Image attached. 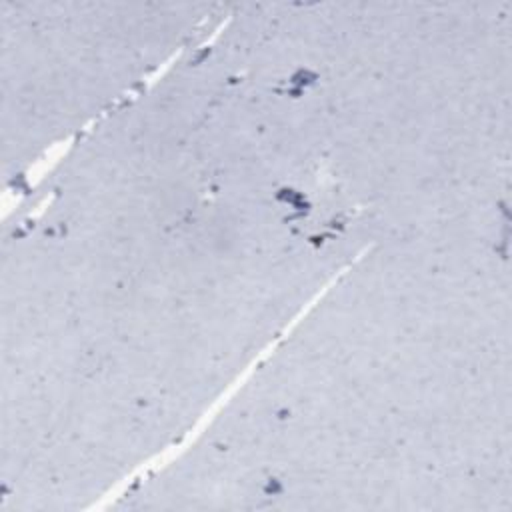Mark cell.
<instances>
[{"mask_svg":"<svg viewBox=\"0 0 512 512\" xmlns=\"http://www.w3.org/2000/svg\"><path fill=\"white\" fill-rule=\"evenodd\" d=\"M342 266L260 194L28 216L0 248L2 438L40 488L94 504L182 446Z\"/></svg>","mask_w":512,"mask_h":512,"instance_id":"6da1fadb","label":"cell"},{"mask_svg":"<svg viewBox=\"0 0 512 512\" xmlns=\"http://www.w3.org/2000/svg\"><path fill=\"white\" fill-rule=\"evenodd\" d=\"M510 244L348 262L202 424L260 510L512 506Z\"/></svg>","mask_w":512,"mask_h":512,"instance_id":"7a4b0ae2","label":"cell"},{"mask_svg":"<svg viewBox=\"0 0 512 512\" xmlns=\"http://www.w3.org/2000/svg\"><path fill=\"white\" fill-rule=\"evenodd\" d=\"M512 4L304 2L294 80L324 202L370 244L510 238Z\"/></svg>","mask_w":512,"mask_h":512,"instance_id":"3957f363","label":"cell"},{"mask_svg":"<svg viewBox=\"0 0 512 512\" xmlns=\"http://www.w3.org/2000/svg\"><path fill=\"white\" fill-rule=\"evenodd\" d=\"M222 2L0 0L2 178L16 192L56 148L142 90L222 22Z\"/></svg>","mask_w":512,"mask_h":512,"instance_id":"277c9868","label":"cell"}]
</instances>
